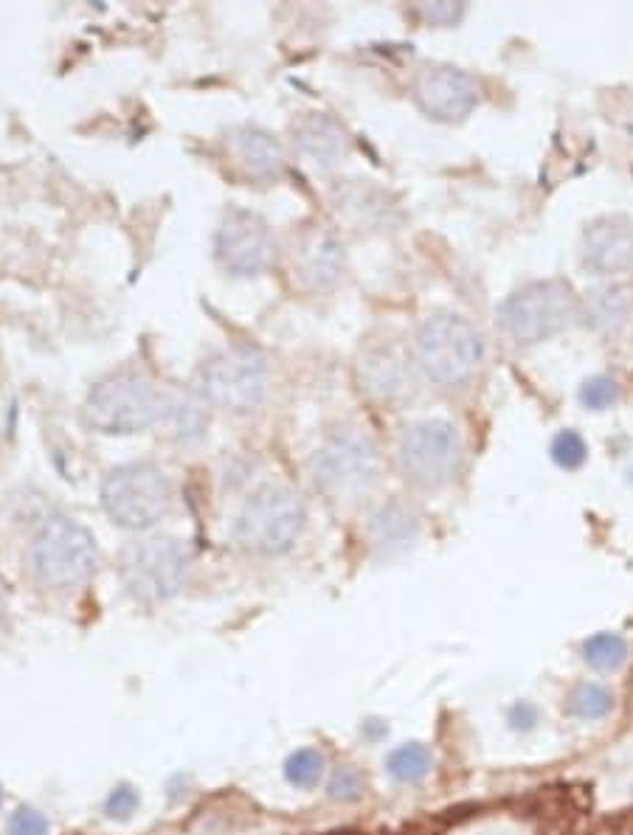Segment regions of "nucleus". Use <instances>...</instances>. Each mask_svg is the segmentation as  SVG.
I'll list each match as a JSON object with an SVG mask.
<instances>
[{
  "instance_id": "obj_32",
  "label": "nucleus",
  "mask_w": 633,
  "mask_h": 835,
  "mask_svg": "<svg viewBox=\"0 0 633 835\" xmlns=\"http://www.w3.org/2000/svg\"><path fill=\"white\" fill-rule=\"evenodd\" d=\"M470 810H476V807H451V810H445V816H439V819L445 821V824H456V821L468 819Z\"/></svg>"
},
{
  "instance_id": "obj_2",
  "label": "nucleus",
  "mask_w": 633,
  "mask_h": 835,
  "mask_svg": "<svg viewBox=\"0 0 633 835\" xmlns=\"http://www.w3.org/2000/svg\"><path fill=\"white\" fill-rule=\"evenodd\" d=\"M484 360L482 335L468 318L437 313L425 318L414 335V366L439 386H462Z\"/></svg>"
},
{
  "instance_id": "obj_20",
  "label": "nucleus",
  "mask_w": 633,
  "mask_h": 835,
  "mask_svg": "<svg viewBox=\"0 0 633 835\" xmlns=\"http://www.w3.org/2000/svg\"><path fill=\"white\" fill-rule=\"evenodd\" d=\"M161 425L175 442H197L209 428V417L195 400H169Z\"/></svg>"
},
{
  "instance_id": "obj_33",
  "label": "nucleus",
  "mask_w": 633,
  "mask_h": 835,
  "mask_svg": "<svg viewBox=\"0 0 633 835\" xmlns=\"http://www.w3.org/2000/svg\"><path fill=\"white\" fill-rule=\"evenodd\" d=\"M324 835H358V833H355V830H330V833H324Z\"/></svg>"
},
{
  "instance_id": "obj_14",
  "label": "nucleus",
  "mask_w": 633,
  "mask_h": 835,
  "mask_svg": "<svg viewBox=\"0 0 633 835\" xmlns=\"http://www.w3.org/2000/svg\"><path fill=\"white\" fill-rule=\"evenodd\" d=\"M358 380H361V388L369 397L392 403V400H400L411 391L414 369H411V360L397 346L377 343V346H369L363 352L361 363H358Z\"/></svg>"
},
{
  "instance_id": "obj_7",
  "label": "nucleus",
  "mask_w": 633,
  "mask_h": 835,
  "mask_svg": "<svg viewBox=\"0 0 633 835\" xmlns=\"http://www.w3.org/2000/svg\"><path fill=\"white\" fill-rule=\"evenodd\" d=\"M304 521L307 509L302 495L285 484H265L245 501L234 535L248 552L276 557L296 546Z\"/></svg>"
},
{
  "instance_id": "obj_18",
  "label": "nucleus",
  "mask_w": 633,
  "mask_h": 835,
  "mask_svg": "<svg viewBox=\"0 0 633 835\" xmlns=\"http://www.w3.org/2000/svg\"><path fill=\"white\" fill-rule=\"evenodd\" d=\"M583 324L597 332H617L628 324L633 313L631 293L622 284H603L588 290L583 304H577Z\"/></svg>"
},
{
  "instance_id": "obj_17",
  "label": "nucleus",
  "mask_w": 633,
  "mask_h": 835,
  "mask_svg": "<svg viewBox=\"0 0 633 835\" xmlns=\"http://www.w3.org/2000/svg\"><path fill=\"white\" fill-rule=\"evenodd\" d=\"M296 268L310 290H330L344 273V248L330 231H313L299 245Z\"/></svg>"
},
{
  "instance_id": "obj_19",
  "label": "nucleus",
  "mask_w": 633,
  "mask_h": 835,
  "mask_svg": "<svg viewBox=\"0 0 633 835\" xmlns=\"http://www.w3.org/2000/svg\"><path fill=\"white\" fill-rule=\"evenodd\" d=\"M417 535V512L400 501H394L389 507H383L372 521V537L377 546L394 549V546H406Z\"/></svg>"
},
{
  "instance_id": "obj_23",
  "label": "nucleus",
  "mask_w": 633,
  "mask_h": 835,
  "mask_svg": "<svg viewBox=\"0 0 633 835\" xmlns=\"http://www.w3.org/2000/svg\"><path fill=\"white\" fill-rule=\"evenodd\" d=\"M324 776V754L316 748H299L285 762V779L296 788H316Z\"/></svg>"
},
{
  "instance_id": "obj_13",
  "label": "nucleus",
  "mask_w": 633,
  "mask_h": 835,
  "mask_svg": "<svg viewBox=\"0 0 633 835\" xmlns=\"http://www.w3.org/2000/svg\"><path fill=\"white\" fill-rule=\"evenodd\" d=\"M580 259L597 276H619L633 268V223L608 214L588 225L580 245Z\"/></svg>"
},
{
  "instance_id": "obj_31",
  "label": "nucleus",
  "mask_w": 633,
  "mask_h": 835,
  "mask_svg": "<svg viewBox=\"0 0 633 835\" xmlns=\"http://www.w3.org/2000/svg\"><path fill=\"white\" fill-rule=\"evenodd\" d=\"M422 12H425V17H428L431 23H456V20L462 17V12H465V6H462V3H456V6H451V3H437V6H425Z\"/></svg>"
},
{
  "instance_id": "obj_16",
  "label": "nucleus",
  "mask_w": 633,
  "mask_h": 835,
  "mask_svg": "<svg viewBox=\"0 0 633 835\" xmlns=\"http://www.w3.org/2000/svg\"><path fill=\"white\" fill-rule=\"evenodd\" d=\"M228 152L234 164L251 180H276L285 169V152L271 133L259 127H240L228 135Z\"/></svg>"
},
{
  "instance_id": "obj_34",
  "label": "nucleus",
  "mask_w": 633,
  "mask_h": 835,
  "mask_svg": "<svg viewBox=\"0 0 633 835\" xmlns=\"http://www.w3.org/2000/svg\"><path fill=\"white\" fill-rule=\"evenodd\" d=\"M0 613H3V599H0Z\"/></svg>"
},
{
  "instance_id": "obj_28",
  "label": "nucleus",
  "mask_w": 633,
  "mask_h": 835,
  "mask_svg": "<svg viewBox=\"0 0 633 835\" xmlns=\"http://www.w3.org/2000/svg\"><path fill=\"white\" fill-rule=\"evenodd\" d=\"M48 830V819L34 807H20L9 819V835H48Z\"/></svg>"
},
{
  "instance_id": "obj_26",
  "label": "nucleus",
  "mask_w": 633,
  "mask_h": 835,
  "mask_svg": "<svg viewBox=\"0 0 633 835\" xmlns=\"http://www.w3.org/2000/svg\"><path fill=\"white\" fill-rule=\"evenodd\" d=\"M588 448L583 442V436L577 431H560L552 442V459L558 462L563 470H577L580 464L586 462Z\"/></svg>"
},
{
  "instance_id": "obj_3",
  "label": "nucleus",
  "mask_w": 633,
  "mask_h": 835,
  "mask_svg": "<svg viewBox=\"0 0 633 835\" xmlns=\"http://www.w3.org/2000/svg\"><path fill=\"white\" fill-rule=\"evenodd\" d=\"M380 448L372 433L358 425H341L330 431L310 459V476L330 498H358L369 493L380 478Z\"/></svg>"
},
{
  "instance_id": "obj_1",
  "label": "nucleus",
  "mask_w": 633,
  "mask_h": 835,
  "mask_svg": "<svg viewBox=\"0 0 633 835\" xmlns=\"http://www.w3.org/2000/svg\"><path fill=\"white\" fill-rule=\"evenodd\" d=\"M164 391L138 369H119L96 380L85 400V419L93 431L130 436L161 425L166 411Z\"/></svg>"
},
{
  "instance_id": "obj_8",
  "label": "nucleus",
  "mask_w": 633,
  "mask_h": 835,
  "mask_svg": "<svg viewBox=\"0 0 633 835\" xmlns=\"http://www.w3.org/2000/svg\"><path fill=\"white\" fill-rule=\"evenodd\" d=\"M31 574L51 588H71L91 580L99 566L93 535L74 518H48L34 535L29 549Z\"/></svg>"
},
{
  "instance_id": "obj_25",
  "label": "nucleus",
  "mask_w": 633,
  "mask_h": 835,
  "mask_svg": "<svg viewBox=\"0 0 633 835\" xmlns=\"http://www.w3.org/2000/svg\"><path fill=\"white\" fill-rule=\"evenodd\" d=\"M619 397V386L614 377H605V374H597V377H588L586 383L580 386V403L591 408V411H605L611 405L617 403Z\"/></svg>"
},
{
  "instance_id": "obj_12",
  "label": "nucleus",
  "mask_w": 633,
  "mask_h": 835,
  "mask_svg": "<svg viewBox=\"0 0 633 835\" xmlns=\"http://www.w3.org/2000/svg\"><path fill=\"white\" fill-rule=\"evenodd\" d=\"M479 82L453 65H428L414 79V99L425 116L437 121H462L479 105Z\"/></svg>"
},
{
  "instance_id": "obj_6",
  "label": "nucleus",
  "mask_w": 633,
  "mask_h": 835,
  "mask_svg": "<svg viewBox=\"0 0 633 835\" xmlns=\"http://www.w3.org/2000/svg\"><path fill=\"white\" fill-rule=\"evenodd\" d=\"M195 554L181 537H144L130 543L119 560L124 588L141 602H161L175 597L189 582Z\"/></svg>"
},
{
  "instance_id": "obj_10",
  "label": "nucleus",
  "mask_w": 633,
  "mask_h": 835,
  "mask_svg": "<svg viewBox=\"0 0 633 835\" xmlns=\"http://www.w3.org/2000/svg\"><path fill=\"white\" fill-rule=\"evenodd\" d=\"M462 459H465L462 436L445 419H422L408 425L397 445L400 473L422 490H437L451 484L462 470Z\"/></svg>"
},
{
  "instance_id": "obj_22",
  "label": "nucleus",
  "mask_w": 633,
  "mask_h": 835,
  "mask_svg": "<svg viewBox=\"0 0 633 835\" xmlns=\"http://www.w3.org/2000/svg\"><path fill=\"white\" fill-rule=\"evenodd\" d=\"M583 656L594 670H619L628 658V642L619 633H597L583 644Z\"/></svg>"
},
{
  "instance_id": "obj_15",
  "label": "nucleus",
  "mask_w": 633,
  "mask_h": 835,
  "mask_svg": "<svg viewBox=\"0 0 633 835\" xmlns=\"http://www.w3.org/2000/svg\"><path fill=\"white\" fill-rule=\"evenodd\" d=\"M293 141L299 152L318 166H335L344 161L352 147L344 124L327 113H304L302 119L293 121Z\"/></svg>"
},
{
  "instance_id": "obj_5",
  "label": "nucleus",
  "mask_w": 633,
  "mask_h": 835,
  "mask_svg": "<svg viewBox=\"0 0 633 835\" xmlns=\"http://www.w3.org/2000/svg\"><path fill=\"white\" fill-rule=\"evenodd\" d=\"M271 386V363L254 346H228L214 352L197 372L203 400L228 414L257 411Z\"/></svg>"
},
{
  "instance_id": "obj_30",
  "label": "nucleus",
  "mask_w": 633,
  "mask_h": 835,
  "mask_svg": "<svg viewBox=\"0 0 633 835\" xmlns=\"http://www.w3.org/2000/svg\"><path fill=\"white\" fill-rule=\"evenodd\" d=\"M535 723H538V709L532 703L521 701L510 709V726L515 731H529Z\"/></svg>"
},
{
  "instance_id": "obj_9",
  "label": "nucleus",
  "mask_w": 633,
  "mask_h": 835,
  "mask_svg": "<svg viewBox=\"0 0 633 835\" xmlns=\"http://www.w3.org/2000/svg\"><path fill=\"white\" fill-rule=\"evenodd\" d=\"M577 313L572 287L558 279L529 282L498 304V327L521 346L541 343L558 335Z\"/></svg>"
},
{
  "instance_id": "obj_4",
  "label": "nucleus",
  "mask_w": 633,
  "mask_h": 835,
  "mask_svg": "<svg viewBox=\"0 0 633 835\" xmlns=\"http://www.w3.org/2000/svg\"><path fill=\"white\" fill-rule=\"evenodd\" d=\"M102 507L124 529H150L175 507V484L158 464H121L102 481Z\"/></svg>"
},
{
  "instance_id": "obj_35",
  "label": "nucleus",
  "mask_w": 633,
  "mask_h": 835,
  "mask_svg": "<svg viewBox=\"0 0 633 835\" xmlns=\"http://www.w3.org/2000/svg\"><path fill=\"white\" fill-rule=\"evenodd\" d=\"M0 799H3V793H0Z\"/></svg>"
},
{
  "instance_id": "obj_11",
  "label": "nucleus",
  "mask_w": 633,
  "mask_h": 835,
  "mask_svg": "<svg viewBox=\"0 0 633 835\" xmlns=\"http://www.w3.org/2000/svg\"><path fill=\"white\" fill-rule=\"evenodd\" d=\"M217 262L234 276H259L276 262V237L271 225L254 211L234 209L223 217L214 237Z\"/></svg>"
},
{
  "instance_id": "obj_21",
  "label": "nucleus",
  "mask_w": 633,
  "mask_h": 835,
  "mask_svg": "<svg viewBox=\"0 0 633 835\" xmlns=\"http://www.w3.org/2000/svg\"><path fill=\"white\" fill-rule=\"evenodd\" d=\"M386 768H389V774H392L397 782H420V779H425V776L431 774L434 757H431L428 746H422V743H408V746L394 748L392 754H389V760H386Z\"/></svg>"
},
{
  "instance_id": "obj_24",
  "label": "nucleus",
  "mask_w": 633,
  "mask_h": 835,
  "mask_svg": "<svg viewBox=\"0 0 633 835\" xmlns=\"http://www.w3.org/2000/svg\"><path fill=\"white\" fill-rule=\"evenodd\" d=\"M614 709V695L605 686L586 684L572 695V712L586 720H600Z\"/></svg>"
},
{
  "instance_id": "obj_27",
  "label": "nucleus",
  "mask_w": 633,
  "mask_h": 835,
  "mask_svg": "<svg viewBox=\"0 0 633 835\" xmlns=\"http://www.w3.org/2000/svg\"><path fill=\"white\" fill-rule=\"evenodd\" d=\"M363 793V776L355 771V768H338L330 779V799H338V802H355L361 799Z\"/></svg>"
},
{
  "instance_id": "obj_29",
  "label": "nucleus",
  "mask_w": 633,
  "mask_h": 835,
  "mask_svg": "<svg viewBox=\"0 0 633 835\" xmlns=\"http://www.w3.org/2000/svg\"><path fill=\"white\" fill-rule=\"evenodd\" d=\"M138 807V791L136 788H130V785H119V788H113V793L107 796L105 802V810L110 819H130L133 813H136Z\"/></svg>"
}]
</instances>
